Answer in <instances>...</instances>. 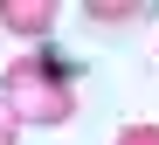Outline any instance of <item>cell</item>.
<instances>
[{
	"mask_svg": "<svg viewBox=\"0 0 159 145\" xmlns=\"http://www.w3.org/2000/svg\"><path fill=\"white\" fill-rule=\"evenodd\" d=\"M0 104H7L14 125H69L76 118V62L56 48H35L21 62H7Z\"/></svg>",
	"mask_w": 159,
	"mask_h": 145,
	"instance_id": "6da1fadb",
	"label": "cell"
},
{
	"mask_svg": "<svg viewBox=\"0 0 159 145\" xmlns=\"http://www.w3.org/2000/svg\"><path fill=\"white\" fill-rule=\"evenodd\" d=\"M0 28H14V35H48V28H56V7H48V0H0Z\"/></svg>",
	"mask_w": 159,
	"mask_h": 145,
	"instance_id": "7a4b0ae2",
	"label": "cell"
},
{
	"mask_svg": "<svg viewBox=\"0 0 159 145\" xmlns=\"http://www.w3.org/2000/svg\"><path fill=\"white\" fill-rule=\"evenodd\" d=\"M139 7H131V0H90V21H131Z\"/></svg>",
	"mask_w": 159,
	"mask_h": 145,
	"instance_id": "3957f363",
	"label": "cell"
},
{
	"mask_svg": "<svg viewBox=\"0 0 159 145\" xmlns=\"http://www.w3.org/2000/svg\"><path fill=\"white\" fill-rule=\"evenodd\" d=\"M118 145H159V125H152V118H139V125H125V131H118Z\"/></svg>",
	"mask_w": 159,
	"mask_h": 145,
	"instance_id": "277c9868",
	"label": "cell"
},
{
	"mask_svg": "<svg viewBox=\"0 0 159 145\" xmlns=\"http://www.w3.org/2000/svg\"><path fill=\"white\" fill-rule=\"evenodd\" d=\"M0 145H21V125L7 118V104H0Z\"/></svg>",
	"mask_w": 159,
	"mask_h": 145,
	"instance_id": "5b68a950",
	"label": "cell"
}]
</instances>
